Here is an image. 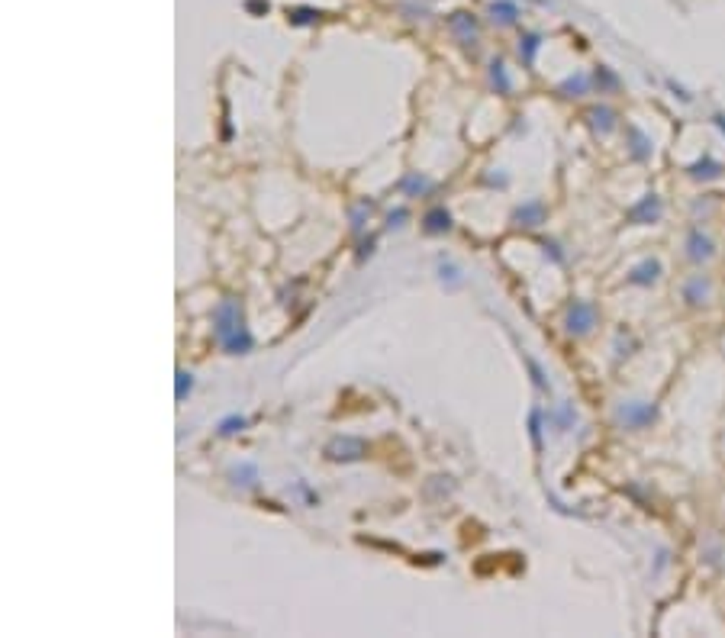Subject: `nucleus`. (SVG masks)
<instances>
[{
  "mask_svg": "<svg viewBox=\"0 0 725 638\" xmlns=\"http://www.w3.org/2000/svg\"><path fill=\"white\" fill-rule=\"evenodd\" d=\"M216 335H220V342L232 355L252 348V335L242 326V313H239L235 300H222L220 307H216Z\"/></svg>",
  "mask_w": 725,
  "mask_h": 638,
  "instance_id": "1",
  "label": "nucleus"
},
{
  "mask_svg": "<svg viewBox=\"0 0 725 638\" xmlns=\"http://www.w3.org/2000/svg\"><path fill=\"white\" fill-rule=\"evenodd\" d=\"M452 226V220H448V213L445 210H432L429 216H426V233H445Z\"/></svg>",
  "mask_w": 725,
  "mask_h": 638,
  "instance_id": "3",
  "label": "nucleus"
},
{
  "mask_svg": "<svg viewBox=\"0 0 725 638\" xmlns=\"http://www.w3.org/2000/svg\"><path fill=\"white\" fill-rule=\"evenodd\" d=\"M590 319H593V313H590V307H584V303H577V307L571 309V319H568L571 326H568V329H571V332H574V329H577V332H584V329H587V326H590Z\"/></svg>",
  "mask_w": 725,
  "mask_h": 638,
  "instance_id": "2",
  "label": "nucleus"
},
{
  "mask_svg": "<svg viewBox=\"0 0 725 638\" xmlns=\"http://www.w3.org/2000/svg\"><path fill=\"white\" fill-rule=\"evenodd\" d=\"M245 416H229V419H222L220 423V436H235V432H242L245 429Z\"/></svg>",
  "mask_w": 725,
  "mask_h": 638,
  "instance_id": "4",
  "label": "nucleus"
},
{
  "mask_svg": "<svg viewBox=\"0 0 725 638\" xmlns=\"http://www.w3.org/2000/svg\"><path fill=\"white\" fill-rule=\"evenodd\" d=\"M490 68H494V71H490V75H494V84L500 81V91H509V81H506V75H503V64L494 62Z\"/></svg>",
  "mask_w": 725,
  "mask_h": 638,
  "instance_id": "7",
  "label": "nucleus"
},
{
  "mask_svg": "<svg viewBox=\"0 0 725 638\" xmlns=\"http://www.w3.org/2000/svg\"><path fill=\"white\" fill-rule=\"evenodd\" d=\"M519 220H532V226H538V216H542V206L538 203H532V206H526V210H519L516 213Z\"/></svg>",
  "mask_w": 725,
  "mask_h": 638,
  "instance_id": "6",
  "label": "nucleus"
},
{
  "mask_svg": "<svg viewBox=\"0 0 725 638\" xmlns=\"http://www.w3.org/2000/svg\"><path fill=\"white\" fill-rule=\"evenodd\" d=\"M190 387H194V377L187 371H178V400H184V394H190Z\"/></svg>",
  "mask_w": 725,
  "mask_h": 638,
  "instance_id": "5",
  "label": "nucleus"
}]
</instances>
